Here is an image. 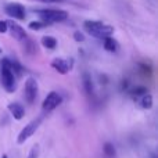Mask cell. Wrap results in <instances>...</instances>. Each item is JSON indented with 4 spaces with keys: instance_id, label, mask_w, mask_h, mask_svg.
Segmentation results:
<instances>
[{
    "instance_id": "1",
    "label": "cell",
    "mask_w": 158,
    "mask_h": 158,
    "mask_svg": "<svg viewBox=\"0 0 158 158\" xmlns=\"http://www.w3.org/2000/svg\"><path fill=\"white\" fill-rule=\"evenodd\" d=\"M83 29L89 35L94 36L97 39L111 38V35L114 33V28L111 25H107L103 21H98V19H86L83 22Z\"/></svg>"
},
{
    "instance_id": "2",
    "label": "cell",
    "mask_w": 158,
    "mask_h": 158,
    "mask_svg": "<svg viewBox=\"0 0 158 158\" xmlns=\"http://www.w3.org/2000/svg\"><path fill=\"white\" fill-rule=\"evenodd\" d=\"M33 13L40 17L39 21L44 24H54V22H63L68 18V13L60 8H40V10H33Z\"/></svg>"
},
{
    "instance_id": "3",
    "label": "cell",
    "mask_w": 158,
    "mask_h": 158,
    "mask_svg": "<svg viewBox=\"0 0 158 158\" xmlns=\"http://www.w3.org/2000/svg\"><path fill=\"white\" fill-rule=\"evenodd\" d=\"M2 83L7 93H13L17 89L15 86V75L10 65V58L2 60Z\"/></svg>"
},
{
    "instance_id": "4",
    "label": "cell",
    "mask_w": 158,
    "mask_h": 158,
    "mask_svg": "<svg viewBox=\"0 0 158 158\" xmlns=\"http://www.w3.org/2000/svg\"><path fill=\"white\" fill-rule=\"evenodd\" d=\"M40 123H42V118H35V119H32L28 125H25L24 128H22V131L19 132L18 137H17V143H18V144H22V143L27 142V140L29 139L31 136H33V133L38 131Z\"/></svg>"
},
{
    "instance_id": "5",
    "label": "cell",
    "mask_w": 158,
    "mask_h": 158,
    "mask_svg": "<svg viewBox=\"0 0 158 158\" xmlns=\"http://www.w3.org/2000/svg\"><path fill=\"white\" fill-rule=\"evenodd\" d=\"M24 96L25 100L28 101V104H33L36 101V97H38V82L32 77H29L25 82Z\"/></svg>"
},
{
    "instance_id": "6",
    "label": "cell",
    "mask_w": 158,
    "mask_h": 158,
    "mask_svg": "<svg viewBox=\"0 0 158 158\" xmlns=\"http://www.w3.org/2000/svg\"><path fill=\"white\" fill-rule=\"evenodd\" d=\"M61 103H63V97H61L60 93L50 92L49 94H47V97L43 100V103H42V108H43L44 111H53V110L57 108Z\"/></svg>"
},
{
    "instance_id": "7",
    "label": "cell",
    "mask_w": 158,
    "mask_h": 158,
    "mask_svg": "<svg viewBox=\"0 0 158 158\" xmlns=\"http://www.w3.org/2000/svg\"><path fill=\"white\" fill-rule=\"evenodd\" d=\"M6 14H7L8 17H11V18L14 19H25V7L21 4V3H8L7 6H6L4 8Z\"/></svg>"
},
{
    "instance_id": "8",
    "label": "cell",
    "mask_w": 158,
    "mask_h": 158,
    "mask_svg": "<svg viewBox=\"0 0 158 158\" xmlns=\"http://www.w3.org/2000/svg\"><path fill=\"white\" fill-rule=\"evenodd\" d=\"M52 67L56 71L60 72V74L65 75L74 67V58H54L52 61Z\"/></svg>"
},
{
    "instance_id": "9",
    "label": "cell",
    "mask_w": 158,
    "mask_h": 158,
    "mask_svg": "<svg viewBox=\"0 0 158 158\" xmlns=\"http://www.w3.org/2000/svg\"><path fill=\"white\" fill-rule=\"evenodd\" d=\"M7 28H10L11 35H13V38H15L17 40H24V39H27V32H25V29L21 25L17 24V22H14V21L7 22Z\"/></svg>"
},
{
    "instance_id": "10",
    "label": "cell",
    "mask_w": 158,
    "mask_h": 158,
    "mask_svg": "<svg viewBox=\"0 0 158 158\" xmlns=\"http://www.w3.org/2000/svg\"><path fill=\"white\" fill-rule=\"evenodd\" d=\"M7 108H8V111H10V114L14 117V119L21 121L22 118H24L25 108L22 107V104H19V103H10Z\"/></svg>"
},
{
    "instance_id": "11",
    "label": "cell",
    "mask_w": 158,
    "mask_h": 158,
    "mask_svg": "<svg viewBox=\"0 0 158 158\" xmlns=\"http://www.w3.org/2000/svg\"><path fill=\"white\" fill-rule=\"evenodd\" d=\"M82 83H83V89L86 92L87 96L92 97L93 96V81H92V75L89 72H85L83 77H82Z\"/></svg>"
},
{
    "instance_id": "12",
    "label": "cell",
    "mask_w": 158,
    "mask_h": 158,
    "mask_svg": "<svg viewBox=\"0 0 158 158\" xmlns=\"http://www.w3.org/2000/svg\"><path fill=\"white\" fill-rule=\"evenodd\" d=\"M40 42H42V46L46 47L47 50H53L57 47V39H56L54 36H49V35L43 36Z\"/></svg>"
},
{
    "instance_id": "13",
    "label": "cell",
    "mask_w": 158,
    "mask_h": 158,
    "mask_svg": "<svg viewBox=\"0 0 158 158\" xmlns=\"http://www.w3.org/2000/svg\"><path fill=\"white\" fill-rule=\"evenodd\" d=\"M103 46H104V50H107V52H110V53H114L115 50L118 49L117 40H115V39H112V38L103 39Z\"/></svg>"
},
{
    "instance_id": "14",
    "label": "cell",
    "mask_w": 158,
    "mask_h": 158,
    "mask_svg": "<svg viewBox=\"0 0 158 158\" xmlns=\"http://www.w3.org/2000/svg\"><path fill=\"white\" fill-rule=\"evenodd\" d=\"M103 151H104V154H106V157H108V158H114L115 156H117L115 146L112 144V143H110V142H107L106 144L103 146Z\"/></svg>"
},
{
    "instance_id": "15",
    "label": "cell",
    "mask_w": 158,
    "mask_h": 158,
    "mask_svg": "<svg viewBox=\"0 0 158 158\" xmlns=\"http://www.w3.org/2000/svg\"><path fill=\"white\" fill-rule=\"evenodd\" d=\"M129 93H131L132 97H142V96L147 94L148 90H147L146 86H136V87H133V89L129 90Z\"/></svg>"
},
{
    "instance_id": "16",
    "label": "cell",
    "mask_w": 158,
    "mask_h": 158,
    "mask_svg": "<svg viewBox=\"0 0 158 158\" xmlns=\"http://www.w3.org/2000/svg\"><path fill=\"white\" fill-rule=\"evenodd\" d=\"M140 106H142L144 110H150L151 107H153V96H151L150 93H147V94L142 96V100H140Z\"/></svg>"
},
{
    "instance_id": "17",
    "label": "cell",
    "mask_w": 158,
    "mask_h": 158,
    "mask_svg": "<svg viewBox=\"0 0 158 158\" xmlns=\"http://www.w3.org/2000/svg\"><path fill=\"white\" fill-rule=\"evenodd\" d=\"M25 40V52L28 53V54H35L36 52H38V49H36V44L33 43V40H31V39H24Z\"/></svg>"
},
{
    "instance_id": "18",
    "label": "cell",
    "mask_w": 158,
    "mask_h": 158,
    "mask_svg": "<svg viewBox=\"0 0 158 158\" xmlns=\"http://www.w3.org/2000/svg\"><path fill=\"white\" fill-rule=\"evenodd\" d=\"M28 27L32 31H39V29H42V28L47 27V24H44V22H42V21H32V22H29Z\"/></svg>"
},
{
    "instance_id": "19",
    "label": "cell",
    "mask_w": 158,
    "mask_h": 158,
    "mask_svg": "<svg viewBox=\"0 0 158 158\" xmlns=\"http://www.w3.org/2000/svg\"><path fill=\"white\" fill-rule=\"evenodd\" d=\"M27 158H39V146L35 144L32 148H31L29 154H28Z\"/></svg>"
},
{
    "instance_id": "20",
    "label": "cell",
    "mask_w": 158,
    "mask_h": 158,
    "mask_svg": "<svg viewBox=\"0 0 158 158\" xmlns=\"http://www.w3.org/2000/svg\"><path fill=\"white\" fill-rule=\"evenodd\" d=\"M74 39H75L77 42H83V40H85V36H83V33H82V32L77 31V32L74 33Z\"/></svg>"
},
{
    "instance_id": "21",
    "label": "cell",
    "mask_w": 158,
    "mask_h": 158,
    "mask_svg": "<svg viewBox=\"0 0 158 158\" xmlns=\"http://www.w3.org/2000/svg\"><path fill=\"white\" fill-rule=\"evenodd\" d=\"M7 31H8L7 22H6V21H2V19H0V33H6Z\"/></svg>"
},
{
    "instance_id": "22",
    "label": "cell",
    "mask_w": 158,
    "mask_h": 158,
    "mask_svg": "<svg viewBox=\"0 0 158 158\" xmlns=\"http://www.w3.org/2000/svg\"><path fill=\"white\" fill-rule=\"evenodd\" d=\"M38 2H42V3H63L64 0H38Z\"/></svg>"
},
{
    "instance_id": "23",
    "label": "cell",
    "mask_w": 158,
    "mask_h": 158,
    "mask_svg": "<svg viewBox=\"0 0 158 158\" xmlns=\"http://www.w3.org/2000/svg\"><path fill=\"white\" fill-rule=\"evenodd\" d=\"M2 158H8V157H7V156H3V157H2Z\"/></svg>"
},
{
    "instance_id": "24",
    "label": "cell",
    "mask_w": 158,
    "mask_h": 158,
    "mask_svg": "<svg viewBox=\"0 0 158 158\" xmlns=\"http://www.w3.org/2000/svg\"><path fill=\"white\" fill-rule=\"evenodd\" d=\"M0 53H2V49H0Z\"/></svg>"
}]
</instances>
